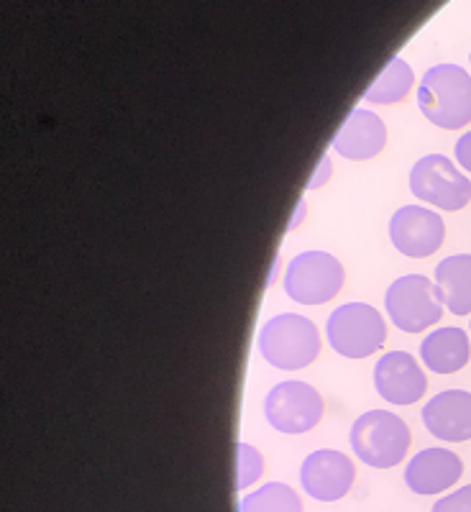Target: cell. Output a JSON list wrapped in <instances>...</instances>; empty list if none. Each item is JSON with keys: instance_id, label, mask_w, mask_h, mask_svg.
Returning a JSON list of instances; mask_svg holds the SVG:
<instances>
[{"instance_id": "44dd1931", "label": "cell", "mask_w": 471, "mask_h": 512, "mask_svg": "<svg viewBox=\"0 0 471 512\" xmlns=\"http://www.w3.org/2000/svg\"><path fill=\"white\" fill-rule=\"evenodd\" d=\"M456 159L466 172H471V131H466L459 141H456Z\"/></svg>"}, {"instance_id": "d6986e66", "label": "cell", "mask_w": 471, "mask_h": 512, "mask_svg": "<svg viewBox=\"0 0 471 512\" xmlns=\"http://www.w3.org/2000/svg\"><path fill=\"white\" fill-rule=\"evenodd\" d=\"M236 451H239V479H236V487L246 489L249 484H254L256 479L262 477L264 459L251 443H239Z\"/></svg>"}, {"instance_id": "6da1fadb", "label": "cell", "mask_w": 471, "mask_h": 512, "mask_svg": "<svg viewBox=\"0 0 471 512\" xmlns=\"http://www.w3.org/2000/svg\"><path fill=\"white\" fill-rule=\"evenodd\" d=\"M418 105L438 128H464L471 123V75L459 64H436L420 80Z\"/></svg>"}, {"instance_id": "5bb4252c", "label": "cell", "mask_w": 471, "mask_h": 512, "mask_svg": "<svg viewBox=\"0 0 471 512\" xmlns=\"http://www.w3.org/2000/svg\"><path fill=\"white\" fill-rule=\"evenodd\" d=\"M384 144H387V126L377 113L367 111V108H354L333 139L336 152L354 162L377 157Z\"/></svg>"}, {"instance_id": "4fadbf2b", "label": "cell", "mask_w": 471, "mask_h": 512, "mask_svg": "<svg viewBox=\"0 0 471 512\" xmlns=\"http://www.w3.org/2000/svg\"><path fill=\"white\" fill-rule=\"evenodd\" d=\"M425 428L441 441L461 443L471 438V392L446 390L423 408Z\"/></svg>"}, {"instance_id": "ffe728a7", "label": "cell", "mask_w": 471, "mask_h": 512, "mask_svg": "<svg viewBox=\"0 0 471 512\" xmlns=\"http://www.w3.org/2000/svg\"><path fill=\"white\" fill-rule=\"evenodd\" d=\"M433 512H471V484L456 489L451 495L441 497L433 505Z\"/></svg>"}, {"instance_id": "e0dca14e", "label": "cell", "mask_w": 471, "mask_h": 512, "mask_svg": "<svg viewBox=\"0 0 471 512\" xmlns=\"http://www.w3.org/2000/svg\"><path fill=\"white\" fill-rule=\"evenodd\" d=\"M415 85V72L405 59L395 57L387 62L382 72H379L377 80L372 82V88H367L364 98L369 103H382V105H392V103H400L405 95L413 90Z\"/></svg>"}, {"instance_id": "ba28073f", "label": "cell", "mask_w": 471, "mask_h": 512, "mask_svg": "<svg viewBox=\"0 0 471 512\" xmlns=\"http://www.w3.org/2000/svg\"><path fill=\"white\" fill-rule=\"evenodd\" d=\"M323 397L313 384L300 379L274 384L264 400V415L280 433H308L323 418Z\"/></svg>"}, {"instance_id": "52a82bcc", "label": "cell", "mask_w": 471, "mask_h": 512, "mask_svg": "<svg viewBox=\"0 0 471 512\" xmlns=\"http://www.w3.org/2000/svg\"><path fill=\"white\" fill-rule=\"evenodd\" d=\"M410 190L441 210H461L471 200V180L443 154H425L413 164Z\"/></svg>"}, {"instance_id": "7402d4cb", "label": "cell", "mask_w": 471, "mask_h": 512, "mask_svg": "<svg viewBox=\"0 0 471 512\" xmlns=\"http://www.w3.org/2000/svg\"><path fill=\"white\" fill-rule=\"evenodd\" d=\"M469 59H471V57H469Z\"/></svg>"}, {"instance_id": "7c38bea8", "label": "cell", "mask_w": 471, "mask_h": 512, "mask_svg": "<svg viewBox=\"0 0 471 512\" xmlns=\"http://www.w3.org/2000/svg\"><path fill=\"white\" fill-rule=\"evenodd\" d=\"M464 474V461L448 448H423L405 469V484L415 495H438L454 487Z\"/></svg>"}, {"instance_id": "5b68a950", "label": "cell", "mask_w": 471, "mask_h": 512, "mask_svg": "<svg viewBox=\"0 0 471 512\" xmlns=\"http://www.w3.org/2000/svg\"><path fill=\"white\" fill-rule=\"evenodd\" d=\"M344 282V264L328 251H303L292 256L285 269V292L303 305L328 303L341 292Z\"/></svg>"}, {"instance_id": "9c48e42d", "label": "cell", "mask_w": 471, "mask_h": 512, "mask_svg": "<svg viewBox=\"0 0 471 512\" xmlns=\"http://www.w3.org/2000/svg\"><path fill=\"white\" fill-rule=\"evenodd\" d=\"M390 239L400 254L425 259L441 249L446 239V223L436 210L423 205H402L390 218Z\"/></svg>"}, {"instance_id": "3957f363", "label": "cell", "mask_w": 471, "mask_h": 512, "mask_svg": "<svg viewBox=\"0 0 471 512\" xmlns=\"http://www.w3.org/2000/svg\"><path fill=\"white\" fill-rule=\"evenodd\" d=\"M259 351L277 369H303L320 351L318 328L310 318L280 313L269 318L259 331Z\"/></svg>"}, {"instance_id": "8fae6325", "label": "cell", "mask_w": 471, "mask_h": 512, "mask_svg": "<svg viewBox=\"0 0 471 512\" xmlns=\"http://www.w3.org/2000/svg\"><path fill=\"white\" fill-rule=\"evenodd\" d=\"M374 387L392 405H413L428 390V379L413 354L387 351L374 364Z\"/></svg>"}, {"instance_id": "277c9868", "label": "cell", "mask_w": 471, "mask_h": 512, "mask_svg": "<svg viewBox=\"0 0 471 512\" xmlns=\"http://www.w3.org/2000/svg\"><path fill=\"white\" fill-rule=\"evenodd\" d=\"M328 344L341 356L364 359L382 349L387 338V323L382 313L367 303H346L328 315Z\"/></svg>"}, {"instance_id": "30bf717a", "label": "cell", "mask_w": 471, "mask_h": 512, "mask_svg": "<svg viewBox=\"0 0 471 512\" xmlns=\"http://www.w3.org/2000/svg\"><path fill=\"white\" fill-rule=\"evenodd\" d=\"M356 479L354 461L341 451L320 448L303 461L300 482L310 497L320 502H336L349 495L351 484Z\"/></svg>"}, {"instance_id": "2e32d148", "label": "cell", "mask_w": 471, "mask_h": 512, "mask_svg": "<svg viewBox=\"0 0 471 512\" xmlns=\"http://www.w3.org/2000/svg\"><path fill=\"white\" fill-rule=\"evenodd\" d=\"M441 303L454 315L471 313V254L446 256L436 267Z\"/></svg>"}, {"instance_id": "7a4b0ae2", "label": "cell", "mask_w": 471, "mask_h": 512, "mask_svg": "<svg viewBox=\"0 0 471 512\" xmlns=\"http://www.w3.org/2000/svg\"><path fill=\"white\" fill-rule=\"evenodd\" d=\"M408 423L390 410H369L359 415L351 428V448L364 464L390 469L400 464L410 451Z\"/></svg>"}, {"instance_id": "9a60e30c", "label": "cell", "mask_w": 471, "mask_h": 512, "mask_svg": "<svg viewBox=\"0 0 471 512\" xmlns=\"http://www.w3.org/2000/svg\"><path fill=\"white\" fill-rule=\"evenodd\" d=\"M420 356H423L425 367L438 374H454L466 367L471 356L469 336L464 328L448 326L436 328L423 338L420 344Z\"/></svg>"}, {"instance_id": "8992f818", "label": "cell", "mask_w": 471, "mask_h": 512, "mask_svg": "<svg viewBox=\"0 0 471 512\" xmlns=\"http://www.w3.org/2000/svg\"><path fill=\"white\" fill-rule=\"evenodd\" d=\"M384 308L392 323L405 333H420L438 323L443 315L441 295L425 274L397 277L384 292Z\"/></svg>"}, {"instance_id": "ac0fdd59", "label": "cell", "mask_w": 471, "mask_h": 512, "mask_svg": "<svg viewBox=\"0 0 471 512\" xmlns=\"http://www.w3.org/2000/svg\"><path fill=\"white\" fill-rule=\"evenodd\" d=\"M241 512H303V500L282 482H269L241 500Z\"/></svg>"}]
</instances>
